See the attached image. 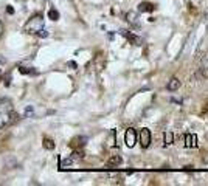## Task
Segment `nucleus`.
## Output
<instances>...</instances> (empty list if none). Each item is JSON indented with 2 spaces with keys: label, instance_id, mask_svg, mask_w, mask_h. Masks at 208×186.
Listing matches in <instances>:
<instances>
[{
  "label": "nucleus",
  "instance_id": "1",
  "mask_svg": "<svg viewBox=\"0 0 208 186\" xmlns=\"http://www.w3.org/2000/svg\"><path fill=\"white\" fill-rule=\"evenodd\" d=\"M42 28H44V20H42V16H41V14L31 17V19L25 23V31H28V33H38V31L42 30Z\"/></svg>",
  "mask_w": 208,
  "mask_h": 186
},
{
  "label": "nucleus",
  "instance_id": "2",
  "mask_svg": "<svg viewBox=\"0 0 208 186\" xmlns=\"http://www.w3.org/2000/svg\"><path fill=\"white\" fill-rule=\"evenodd\" d=\"M14 118H16V115L11 113V112H3V113H0V130L5 129L6 126H9V124L14 121Z\"/></svg>",
  "mask_w": 208,
  "mask_h": 186
},
{
  "label": "nucleus",
  "instance_id": "3",
  "mask_svg": "<svg viewBox=\"0 0 208 186\" xmlns=\"http://www.w3.org/2000/svg\"><path fill=\"white\" fill-rule=\"evenodd\" d=\"M140 144L143 149L149 147V144H151V130L146 127L142 129V132H140Z\"/></svg>",
  "mask_w": 208,
  "mask_h": 186
},
{
  "label": "nucleus",
  "instance_id": "4",
  "mask_svg": "<svg viewBox=\"0 0 208 186\" xmlns=\"http://www.w3.org/2000/svg\"><path fill=\"white\" fill-rule=\"evenodd\" d=\"M124 141H126L127 147H134V146H135V141H137V133H135V130H134V129H127V130H126Z\"/></svg>",
  "mask_w": 208,
  "mask_h": 186
},
{
  "label": "nucleus",
  "instance_id": "5",
  "mask_svg": "<svg viewBox=\"0 0 208 186\" xmlns=\"http://www.w3.org/2000/svg\"><path fill=\"white\" fill-rule=\"evenodd\" d=\"M121 34H123L126 39H129V40H131L134 45H142V39L138 37V36H134L132 33H127L126 30H121Z\"/></svg>",
  "mask_w": 208,
  "mask_h": 186
},
{
  "label": "nucleus",
  "instance_id": "6",
  "mask_svg": "<svg viewBox=\"0 0 208 186\" xmlns=\"http://www.w3.org/2000/svg\"><path fill=\"white\" fill-rule=\"evenodd\" d=\"M185 146L186 147H196L197 146V137L194 133L193 135H189V133L185 135Z\"/></svg>",
  "mask_w": 208,
  "mask_h": 186
},
{
  "label": "nucleus",
  "instance_id": "7",
  "mask_svg": "<svg viewBox=\"0 0 208 186\" xmlns=\"http://www.w3.org/2000/svg\"><path fill=\"white\" fill-rule=\"evenodd\" d=\"M179 87H180V81L177 78H171L169 82H168V86H166V89L169 92H176V90H179Z\"/></svg>",
  "mask_w": 208,
  "mask_h": 186
},
{
  "label": "nucleus",
  "instance_id": "8",
  "mask_svg": "<svg viewBox=\"0 0 208 186\" xmlns=\"http://www.w3.org/2000/svg\"><path fill=\"white\" fill-rule=\"evenodd\" d=\"M194 78L196 79H205V78H208V67H200V68L196 72V75H194Z\"/></svg>",
  "mask_w": 208,
  "mask_h": 186
},
{
  "label": "nucleus",
  "instance_id": "9",
  "mask_svg": "<svg viewBox=\"0 0 208 186\" xmlns=\"http://www.w3.org/2000/svg\"><path fill=\"white\" fill-rule=\"evenodd\" d=\"M138 11L140 12H151V11H154V5L148 3V2H143V3L138 5Z\"/></svg>",
  "mask_w": 208,
  "mask_h": 186
},
{
  "label": "nucleus",
  "instance_id": "10",
  "mask_svg": "<svg viewBox=\"0 0 208 186\" xmlns=\"http://www.w3.org/2000/svg\"><path fill=\"white\" fill-rule=\"evenodd\" d=\"M121 163H123V158H121L120 155H113V157H110L109 161H107V164L112 166V167H113V166H120Z\"/></svg>",
  "mask_w": 208,
  "mask_h": 186
},
{
  "label": "nucleus",
  "instance_id": "11",
  "mask_svg": "<svg viewBox=\"0 0 208 186\" xmlns=\"http://www.w3.org/2000/svg\"><path fill=\"white\" fill-rule=\"evenodd\" d=\"M126 20H127L131 25H138V22H137V14H135L134 11H129V12L126 14Z\"/></svg>",
  "mask_w": 208,
  "mask_h": 186
},
{
  "label": "nucleus",
  "instance_id": "12",
  "mask_svg": "<svg viewBox=\"0 0 208 186\" xmlns=\"http://www.w3.org/2000/svg\"><path fill=\"white\" fill-rule=\"evenodd\" d=\"M172 140H174V135H172L171 132H166L165 137H163V144L169 146V144H172Z\"/></svg>",
  "mask_w": 208,
  "mask_h": 186
},
{
  "label": "nucleus",
  "instance_id": "13",
  "mask_svg": "<svg viewBox=\"0 0 208 186\" xmlns=\"http://www.w3.org/2000/svg\"><path fill=\"white\" fill-rule=\"evenodd\" d=\"M44 147L48 149V150H53V149H55V141L50 140V138H45V140H44Z\"/></svg>",
  "mask_w": 208,
  "mask_h": 186
},
{
  "label": "nucleus",
  "instance_id": "14",
  "mask_svg": "<svg viewBox=\"0 0 208 186\" xmlns=\"http://www.w3.org/2000/svg\"><path fill=\"white\" fill-rule=\"evenodd\" d=\"M84 141H85V138H84V137H76V138H73L72 146H82V144H84Z\"/></svg>",
  "mask_w": 208,
  "mask_h": 186
},
{
  "label": "nucleus",
  "instance_id": "15",
  "mask_svg": "<svg viewBox=\"0 0 208 186\" xmlns=\"http://www.w3.org/2000/svg\"><path fill=\"white\" fill-rule=\"evenodd\" d=\"M48 17H50L51 20H58V19H59V12H58L56 9H50V11H48Z\"/></svg>",
  "mask_w": 208,
  "mask_h": 186
},
{
  "label": "nucleus",
  "instance_id": "16",
  "mask_svg": "<svg viewBox=\"0 0 208 186\" xmlns=\"http://www.w3.org/2000/svg\"><path fill=\"white\" fill-rule=\"evenodd\" d=\"M19 72H20L22 75H34V73H36L34 70H31V68H25V67H20Z\"/></svg>",
  "mask_w": 208,
  "mask_h": 186
},
{
  "label": "nucleus",
  "instance_id": "17",
  "mask_svg": "<svg viewBox=\"0 0 208 186\" xmlns=\"http://www.w3.org/2000/svg\"><path fill=\"white\" fill-rule=\"evenodd\" d=\"M72 158H73V161L78 160V158H82V152L81 150H75L73 154H72Z\"/></svg>",
  "mask_w": 208,
  "mask_h": 186
},
{
  "label": "nucleus",
  "instance_id": "18",
  "mask_svg": "<svg viewBox=\"0 0 208 186\" xmlns=\"http://www.w3.org/2000/svg\"><path fill=\"white\" fill-rule=\"evenodd\" d=\"M25 116H33V107L31 106H28L25 109Z\"/></svg>",
  "mask_w": 208,
  "mask_h": 186
},
{
  "label": "nucleus",
  "instance_id": "19",
  "mask_svg": "<svg viewBox=\"0 0 208 186\" xmlns=\"http://www.w3.org/2000/svg\"><path fill=\"white\" fill-rule=\"evenodd\" d=\"M36 34H39L41 37H47V36H48V33H47V31H45V30L42 28V30H39V31L36 33Z\"/></svg>",
  "mask_w": 208,
  "mask_h": 186
},
{
  "label": "nucleus",
  "instance_id": "20",
  "mask_svg": "<svg viewBox=\"0 0 208 186\" xmlns=\"http://www.w3.org/2000/svg\"><path fill=\"white\" fill-rule=\"evenodd\" d=\"M72 163H73V158H65L62 161V166H68V164H72Z\"/></svg>",
  "mask_w": 208,
  "mask_h": 186
},
{
  "label": "nucleus",
  "instance_id": "21",
  "mask_svg": "<svg viewBox=\"0 0 208 186\" xmlns=\"http://www.w3.org/2000/svg\"><path fill=\"white\" fill-rule=\"evenodd\" d=\"M6 12H8V14H14V8H13V6H8V8H6Z\"/></svg>",
  "mask_w": 208,
  "mask_h": 186
},
{
  "label": "nucleus",
  "instance_id": "22",
  "mask_svg": "<svg viewBox=\"0 0 208 186\" xmlns=\"http://www.w3.org/2000/svg\"><path fill=\"white\" fill-rule=\"evenodd\" d=\"M68 67H72V68H76L78 65H76V62H73V61H72V62H68Z\"/></svg>",
  "mask_w": 208,
  "mask_h": 186
},
{
  "label": "nucleus",
  "instance_id": "23",
  "mask_svg": "<svg viewBox=\"0 0 208 186\" xmlns=\"http://www.w3.org/2000/svg\"><path fill=\"white\" fill-rule=\"evenodd\" d=\"M5 62H6V59L3 56H0V64H5Z\"/></svg>",
  "mask_w": 208,
  "mask_h": 186
}]
</instances>
